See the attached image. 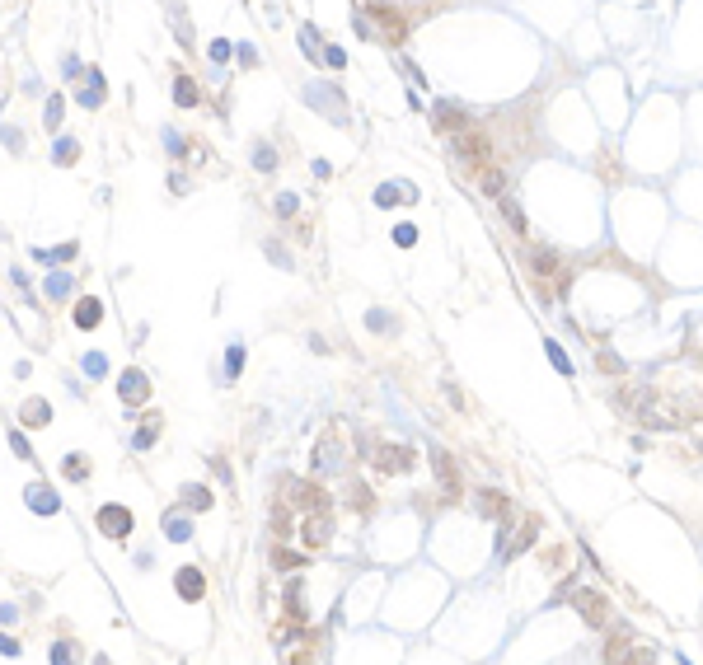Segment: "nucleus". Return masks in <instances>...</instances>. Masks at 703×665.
Masks as SVG:
<instances>
[{"label": "nucleus", "mask_w": 703, "mask_h": 665, "mask_svg": "<svg viewBox=\"0 0 703 665\" xmlns=\"http://www.w3.org/2000/svg\"><path fill=\"white\" fill-rule=\"evenodd\" d=\"M525 267L534 272V281H539L544 300L562 286V263H558V253H548V248H530V253H525Z\"/></svg>", "instance_id": "f257e3e1"}, {"label": "nucleus", "mask_w": 703, "mask_h": 665, "mask_svg": "<svg viewBox=\"0 0 703 665\" xmlns=\"http://www.w3.org/2000/svg\"><path fill=\"white\" fill-rule=\"evenodd\" d=\"M572 604H577V614L591 623V628H605V623H609V604H605V595H600V590H591V586L572 590Z\"/></svg>", "instance_id": "f03ea898"}, {"label": "nucleus", "mask_w": 703, "mask_h": 665, "mask_svg": "<svg viewBox=\"0 0 703 665\" xmlns=\"http://www.w3.org/2000/svg\"><path fill=\"white\" fill-rule=\"evenodd\" d=\"M455 155L469 159L474 169H488V155H492V150H488L483 131H474V127H469V131H455Z\"/></svg>", "instance_id": "7ed1b4c3"}, {"label": "nucleus", "mask_w": 703, "mask_h": 665, "mask_svg": "<svg viewBox=\"0 0 703 665\" xmlns=\"http://www.w3.org/2000/svg\"><path fill=\"white\" fill-rule=\"evenodd\" d=\"M99 529H104L108 539H127V534H132V510L118 506V501L99 506Z\"/></svg>", "instance_id": "20e7f679"}, {"label": "nucleus", "mask_w": 703, "mask_h": 665, "mask_svg": "<svg viewBox=\"0 0 703 665\" xmlns=\"http://www.w3.org/2000/svg\"><path fill=\"white\" fill-rule=\"evenodd\" d=\"M24 501H29V510H38V515H57V510H62V496L52 492L47 482H29Z\"/></svg>", "instance_id": "39448f33"}, {"label": "nucleus", "mask_w": 703, "mask_h": 665, "mask_svg": "<svg viewBox=\"0 0 703 665\" xmlns=\"http://www.w3.org/2000/svg\"><path fill=\"white\" fill-rule=\"evenodd\" d=\"M118 394H122V403L141 408V403L150 399V380H145L141 371H127V375H122V385H118Z\"/></svg>", "instance_id": "423d86ee"}, {"label": "nucleus", "mask_w": 703, "mask_h": 665, "mask_svg": "<svg viewBox=\"0 0 703 665\" xmlns=\"http://www.w3.org/2000/svg\"><path fill=\"white\" fill-rule=\"evenodd\" d=\"M173 590H178L183 600H202V595H206V576L197 572V567H178V576H173Z\"/></svg>", "instance_id": "0eeeda50"}, {"label": "nucleus", "mask_w": 703, "mask_h": 665, "mask_svg": "<svg viewBox=\"0 0 703 665\" xmlns=\"http://www.w3.org/2000/svg\"><path fill=\"white\" fill-rule=\"evenodd\" d=\"M432 469H436V478H441V487H446V492H460V469H455V459H450V455H446V450H436V445H432Z\"/></svg>", "instance_id": "6e6552de"}, {"label": "nucleus", "mask_w": 703, "mask_h": 665, "mask_svg": "<svg viewBox=\"0 0 703 665\" xmlns=\"http://www.w3.org/2000/svg\"><path fill=\"white\" fill-rule=\"evenodd\" d=\"M305 539H310V548H324V543L333 539V515H328V510H314L310 520H305Z\"/></svg>", "instance_id": "1a4fd4ad"}, {"label": "nucleus", "mask_w": 703, "mask_h": 665, "mask_svg": "<svg viewBox=\"0 0 703 665\" xmlns=\"http://www.w3.org/2000/svg\"><path fill=\"white\" fill-rule=\"evenodd\" d=\"M159 534L173 539V543H187V539H192V520H187V510H169V515H164V525H159Z\"/></svg>", "instance_id": "9d476101"}, {"label": "nucleus", "mask_w": 703, "mask_h": 665, "mask_svg": "<svg viewBox=\"0 0 703 665\" xmlns=\"http://www.w3.org/2000/svg\"><path fill=\"white\" fill-rule=\"evenodd\" d=\"M375 464L385 469V473H404L408 464H413V450H404V445H385V450H375Z\"/></svg>", "instance_id": "9b49d317"}, {"label": "nucleus", "mask_w": 703, "mask_h": 665, "mask_svg": "<svg viewBox=\"0 0 703 665\" xmlns=\"http://www.w3.org/2000/svg\"><path fill=\"white\" fill-rule=\"evenodd\" d=\"M534 534H539V520H530V515H525V520H520V529H516V539L506 543V553H502V562H506V557H516V553H525V548L534 543Z\"/></svg>", "instance_id": "f8f14e48"}, {"label": "nucleus", "mask_w": 703, "mask_h": 665, "mask_svg": "<svg viewBox=\"0 0 703 665\" xmlns=\"http://www.w3.org/2000/svg\"><path fill=\"white\" fill-rule=\"evenodd\" d=\"M474 506L483 510L488 520H506V496H502V492H492V487H483V492L474 496Z\"/></svg>", "instance_id": "ddd939ff"}, {"label": "nucleus", "mask_w": 703, "mask_h": 665, "mask_svg": "<svg viewBox=\"0 0 703 665\" xmlns=\"http://www.w3.org/2000/svg\"><path fill=\"white\" fill-rule=\"evenodd\" d=\"M99 319H104V305H99L94 295H85V300L76 305V324H80V328H94Z\"/></svg>", "instance_id": "4468645a"}, {"label": "nucleus", "mask_w": 703, "mask_h": 665, "mask_svg": "<svg viewBox=\"0 0 703 665\" xmlns=\"http://www.w3.org/2000/svg\"><path fill=\"white\" fill-rule=\"evenodd\" d=\"M436 122L450 127V131H469V117L455 108V103H436Z\"/></svg>", "instance_id": "2eb2a0df"}, {"label": "nucleus", "mask_w": 703, "mask_h": 665, "mask_svg": "<svg viewBox=\"0 0 703 665\" xmlns=\"http://www.w3.org/2000/svg\"><path fill=\"white\" fill-rule=\"evenodd\" d=\"M47 661H52V665H80V647H76V642H52Z\"/></svg>", "instance_id": "dca6fc26"}, {"label": "nucleus", "mask_w": 703, "mask_h": 665, "mask_svg": "<svg viewBox=\"0 0 703 665\" xmlns=\"http://www.w3.org/2000/svg\"><path fill=\"white\" fill-rule=\"evenodd\" d=\"M478 187H483V192H492V197H506V192H502V187H506V173L488 164V169H478Z\"/></svg>", "instance_id": "f3484780"}, {"label": "nucleus", "mask_w": 703, "mask_h": 665, "mask_svg": "<svg viewBox=\"0 0 703 665\" xmlns=\"http://www.w3.org/2000/svg\"><path fill=\"white\" fill-rule=\"evenodd\" d=\"M183 506L187 510H211V492L197 487V482H187V487H183Z\"/></svg>", "instance_id": "a211bd4d"}, {"label": "nucleus", "mask_w": 703, "mask_h": 665, "mask_svg": "<svg viewBox=\"0 0 703 665\" xmlns=\"http://www.w3.org/2000/svg\"><path fill=\"white\" fill-rule=\"evenodd\" d=\"M24 422H29V427H47V422H52L47 403L43 399H29V403H24Z\"/></svg>", "instance_id": "6ab92c4d"}, {"label": "nucleus", "mask_w": 703, "mask_h": 665, "mask_svg": "<svg viewBox=\"0 0 703 665\" xmlns=\"http://www.w3.org/2000/svg\"><path fill=\"white\" fill-rule=\"evenodd\" d=\"M173 99H178L183 108H192V103H197V85H192L187 76H178V80H173Z\"/></svg>", "instance_id": "aec40b11"}, {"label": "nucleus", "mask_w": 703, "mask_h": 665, "mask_svg": "<svg viewBox=\"0 0 703 665\" xmlns=\"http://www.w3.org/2000/svg\"><path fill=\"white\" fill-rule=\"evenodd\" d=\"M502 216H506V225H511L516 234H525V230H530V225H525V216H520V206H516L511 197H502Z\"/></svg>", "instance_id": "412c9836"}, {"label": "nucleus", "mask_w": 703, "mask_h": 665, "mask_svg": "<svg viewBox=\"0 0 703 665\" xmlns=\"http://www.w3.org/2000/svg\"><path fill=\"white\" fill-rule=\"evenodd\" d=\"M159 431V417H145V427H141L136 436H132V450H150V441H155Z\"/></svg>", "instance_id": "4be33fe9"}, {"label": "nucleus", "mask_w": 703, "mask_h": 665, "mask_svg": "<svg viewBox=\"0 0 703 665\" xmlns=\"http://www.w3.org/2000/svg\"><path fill=\"white\" fill-rule=\"evenodd\" d=\"M291 525H296V520H291V506H277V510H272V534H277V539H286V534H291Z\"/></svg>", "instance_id": "5701e85b"}, {"label": "nucleus", "mask_w": 703, "mask_h": 665, "mask_svg": "<svg viewBox=\"0 0 703 665\" xmlns=\"http://www.w3.org/2000/svg\"><path fill=\"white\" fill-rule=\"evenodd\" d=\"M62 469H66V478H71V482H85V478H90V464H85V455H71Z\"/></svg>", "instance_id": "b1692460"}, {"label": "nucleus", "mask_w": 703, "mask_h": 665, "mask_svg": "<svg viewBox=\"0 0 703 665\" xmlns=\"http://www.w3.org/2000/svg\"><path fill=\"white\" fill-rule=\"evenodd\" d=\"M38 263H66V258H76V244H62V248H43V253H33Z\"/></svg>", "instance_id": "393cba45"}, {"label": "nucleus", "mask_w": 703, "mask_h": 665, "mask_svg": "<svg viewBox=\"0 0 703 665\" xmlns=\"http://www.w3.org/2000/svg\"><path fill=\"white\" fill-rule=\"evenodd\" d=\"M272 567H277V572H291V567H300V553H291V548H281V543H277V553H272Z\"/></svg>", "instance_id": "a878e982"}, {"label": "nucleus", "mask_w": 703, "mask_h": 665, "mask_svg": "<svg viewBox=\"0 0 703 665\" xmlns=\"http://www.w3.org/2000/svg\"><path fill=\"white\" fill-rule=\"evenodd\" d=\"M544 352H548V361H553V366H558L562 375H572V361H567V356H562V347H558V342H553V338L544 342Z\"/></svg>", "instance_id": "bb28decb"}, {"label": "nucleus", "mask_w": 703, "mask_h": 665, "mask_svg": "<svg viewBox=\"0 0 703 665\" xmlns=\"http://www.w3.org/2000/svg\"><path fill=\"white\" fill-rule=\"evenodd\" d=\"M104 371H108V356H99V352L85 356V375H90V380H99Z\"/></svg>", "instance_id": "cd10ccee"}, {"label": "nucleus", "mask_w": 703, "mask_h": 665, "mask_svg": "<svg viewBox=\"0 0 703 665\" xmlns=\"http://www.w3.org/2000/svg\"><path fill=\"white\" fill-rule=\"evenodd\" d=\"M624 665H656V651H652V647H633V651L624 656Z\"/></svg>", "instance_id": "c85d7f7f"}, {"label": "nucleus", "mask_w": 703, "mask_h": 665, "mask_svg": "<svg viewBox=\"0 0 703 665\" xmlns=\"http://www.w3.org/2000/svg\"><path fill=\"white\" fill-rule=\"evenodd\" d=\"M366 324H371L375 333H394V319L385 310H371V314H366Z\"/></svg>", "instance_id": "c756f323"}, {"label": "nucleus", "mask_w": 703, "mask_h": 665, "mask_svg": "<svg viewBox=\"0 0 703 665\" xmlns=\"http://www.w3.org/2000/svg\"><path fill=\"white\" fill-rule=\"evenodd\" d=\"M413 192H399V187H375V201L380 206H390V201H408Z\"/></svg>", "instance_id": "7c9ffc66"}, {"label": "nucleus", "mask_w": 703, "mask_h": 665, "mask_svg": "<svg viewBox=\"0 0 703 665\" xmlns=\"http://www.w3.org/2000/svg\"><path fill=\"white\" fill-rule=\"evenodd\" d=\"M47 295H52V300L71 295V277H66V272H62V277H52V281H47Z\"/></svg>", "instance_id": "2f4dec72"}, {"label": "nucleus", "mask_w": 703, "mask_h": 665, "mask_svg": "<svg viewBox=\"0 0 703 665\" xmlns=\"http://www.w3.org/2000/svg\"><path fill=\"white\" fill-rule=\"evenodd\" d=\"M225 366H230L225 375L234 380V375H239V366H244V347H230V352H225Z\"/></svg>", "instance_id": "473e14b6"}, {"label": "nucleus", "mask_w": 703, "mask_h": 665, "mask_svg": "<svg viewBox=\"0 0 703 665\" xmlns=\"http://www.w3.org/2000/svg\"><path fill=\"white\" fill-rule=\"evenodd\" d=\"M10 450H15L19 459H33V445H29V441H24L19 431H10Z\"/></svg>", "instance_id": "72a5a7b5"}, {"label": "nucleus", "mask_w": 703, "mask_h": 665, "mask_svg": "<svg viewBox=\"0 0 703 665\" xmlns=\"http://www.w3.org/2000/svg\"><path fill=\"white\" fill-rule=\"evenodd\" d=\"M253 164H258V169H272V164H277L272 145H258V150H253Z\"/></svg>", "instance_id": "f704fd0d"}, {"label": "nucleus", "mask_w": 703, "mask_h": 665, "mask_svg": "<svg viewBox=\"0 0 703 665\" xmlns=\"http://www.w3.org/2000/svg\"><path fill=\"white\" fill-rule=\"evenodd\" d=\"M57 145H62V150H52V155L62 159V164H71V159L80 155V150H76V141H57Z\"/></svg>", "instance_id": "c9c22d12"}, {"label": "nucleus", "mask_w": 703, "mask_h": 665, "mask_svg": "<svg viewBox=\"0 0 703 665\" xmlns=\"http://www.w3.org/2000/svg\"><path fill=\"white\" fill-rule=\"evenodd\" d=\"M62 103H57V99H52V103H47V127H52V131H57V127H62Z\"/></svg>", "instance_id": "e433bc0d"}, {"label": "nucleus", "mask_w": 703, "mask_h": 665, "mask_svg": "<svg viewBox=\"0 0 703 665\" xmlns=\"http://www.w3.org/2000/svg\"><path fill=\"white\" fill-rule=\"evenodd\" d=\"M394 239H399V244H413V239H418V230H413V225H399V230H394Z\"/></svg>", "instance_id": "4c0bfd02"}, {"label": "nucleus", "mask_w": 703, "mask_h": 665, "mask_svg": "<svg viewBox=\"0 0 703 665\" xmlns=\"http://www.w3.org/2000/svg\"><path fill=\"white\" fill-rule=\"evenodd\" d=\"M267 258H272V263H277V267H291V258H286V253H281L277 244H267Z\"/></svg>", "instance_id": "58836bf2"}, {"label": "nucleus", "mask_w": 703, "mask_h": 665, "mask_svg": "<svg viewBox=\"0 0 703 665\" xmlns=\"http://www.w3.org/2000/svg\"><path fill=\"white\" fill-rule=\"evenodd\" d=\"M347 496H352V506H371V492H366V487H352Z\"/></svg>", "instance_id": "ea45409f"}, {"label": "nucleus", "mask_w": 703, "mask_h": 665, "mask_svg": "<svg viewBox=\"0 0 703 665\" xmlns=\"http://www.w3.org/2000/svg\"><path fill=\"white\" fill-rule=\"evenodd\" d=\"M291 665H314V647H305L300 656H291Z\"/></svg>", "instance_id": "a19ab883"}]
</instances>
